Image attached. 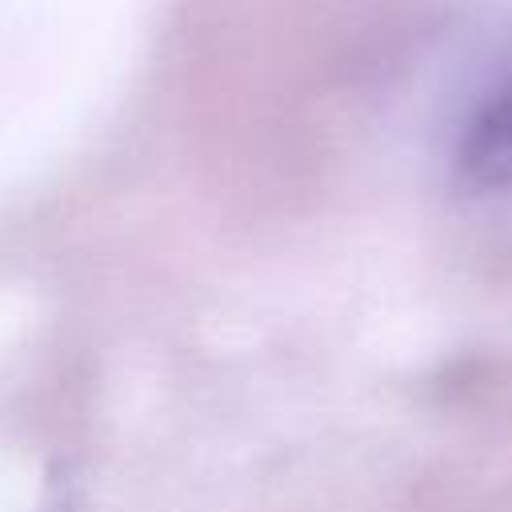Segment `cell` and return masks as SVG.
I'll use <instances>...</instances> for the list:
<instances>
[{"label":"cell","mask_w":512,"mask_h":512,"mask_svg":"<svg viewBox=\"0 0 512 512\" xmlns=\"http://www.w3.org/2000/svg\"><path fill=\"white\" fill-rule=\"evenodd\" d=\"M456 176L476 192L512 188V80L468 116L456 144Z\"/></svg>","instance_id":"cell-1"}]
</instances>
